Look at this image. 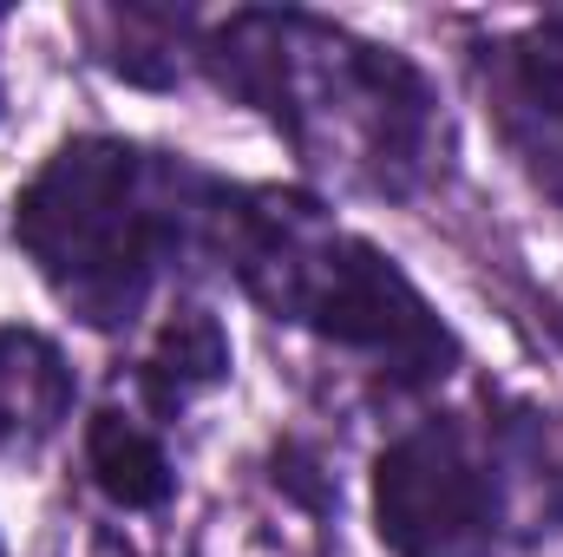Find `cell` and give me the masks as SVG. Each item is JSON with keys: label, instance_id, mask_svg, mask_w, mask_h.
I'll use <instances>...</instances> for the list:
<instances>
[{"label": "cell", "instance_id": "2", "mask_svg": "<svg viewBox=\"0 0 563 557\" xmlns=\"http://www.w3.org/2000/svg\"><path fill=\"white\" fill-rule=\"evenodd\" d=\"M230 177L112 132H79L13 197V243L46 295L99 328L132 335L157 302L190 295V276L217 270Z\"/></svg>", "mask_w": 563, "mask_h": 557}, {"label": "cell", "instance_id": "11", "mask_svg": "<svg viewBox=\"0 0 563 557\" xmlns=\"http://www.w3.org/2000/svg\"><path fill=\"white\" fill-rule=\"evenodd\" d=\"M0 557H7V545H0Z\"/></svg>", "mask_w": 563, "mask_h": 557}, {"label": "cell", "instance_id": "3", "mask_svg": "<svg viewBox=\"0 0 563 557\" xmlns=\"http://www.w3.org/2000/svg\"><path fill=\"white\" fill-rule=\"evenodd\" d=\"M217 276L236 282L269 321L361 361L394 394H432L465 361L459 328L420 282L295 184L230 177Z\"/></svg>", "mask_w": 563, "mask_h": 557}, {"label": "cell", "instance_id": "7", "mask_svg": "<svg viewBox=\"0 0 563 557\" xmlns=\"http://www.w3.org/2000/svg\"><path fill=\"white\" fill-rule=\"evenodd\" d=\"M86 479L112 512H164L177 499L170 433L144 414L132 394H112L86 419Z\"/></svg>", "mask_w": 563, "mask_h": 557}, {"label": "cell", "instance_id": "5", "mask_svg": "<svg viewBox=\"0 0 563 557\" xmlns=\"http://www.w3.org/2000/svg\"><path fill=\"white\" fill-rule=\"evenodd\" d=\"M472 79L505 157L563 210V13L525 20L472 53Z\"/></svg>", "mask_w": 563, "mask_h": 557}, {"label": "cell", "instance_id": "8", "mask_svg": "<svg viewBox=\"0 0 563 557\" xmlns=\"http://www.w3.org/2000/svg\"><path fill=\"white\" fill-rule=\"evenodd\" d=\"M79 401V381L53 335L0 321V452H40Z\"/></svg>", "mask_w": 563, "mask_h": 557}, {"label": "cell", "instance_id": "9", "mask_svg": "<svg viewBox=\"0 0 563 557\" xmlns=\"http://www.w3.org/2000/svg\"><path fill=\"white\" fill-rule=\"evenodd\" d=\"M92 557H144V551L132 538H119V532H99V538H92Z\"/></svg>", "mask_w": 563, "mask_h": 557}, {"label": "cell", "instance_id": "4", "mask_svg": "<svg viewBox=\"0 0 563 557\" xmlns=\"http://www.w3.org/2000/svg\"><path fill=\"white\" fill-rule=\"evenodd\" d=\"M374 532L394 557H525L563 538V414L472 394L394 426L374 459Z\"/></svg>", "mask_w": 563, "mask_h": 557}, {"label": "cell", "instance_id": "6", "mask_svg": "<svg viewBox=\"0 0 563 557\" xmlns=\"http://www.w3.org/2000/svg\"><path fill=\"white\" fill-rule=\"evenodd\" d=\"M223 381H230V335H223L217 308L197 302V295L164 302L157 308V328H151V341H144V354H139V368H132V401L170 433L190 401H203Z\"/></svg>", "mask_w": 563, "mask_h": 557}, {"label": "cell", "instance_id": "10", "mask_svg": "<svg viewBox=\"0 0 563 557\" xmlns=\"http://www.w3.org/2000/svg\"><path fill=\"white\" fill-rule=\"evenodd\" d=\"M544 321H551V335H558V348H563V276H558V288H551V308H544Z\"/></svg>", "mask_w": 563, "mask_h": 557}, {"label": "cell", "instance_id": "1", "mask_svg": "<svg viewBox=\"0 0 563 557\" xmlns=\"http://www.w3.org/2000/svg\"><path fill=\"white\" fill-rule=\"evenodd\" d=\"M190 73L269 119L301 171L334 190L420 204L452 171V112L420 59L308 7H230L197 20Z\"/></svg>", "mask_w": 563, "mask_h": 557}]
</instances>
